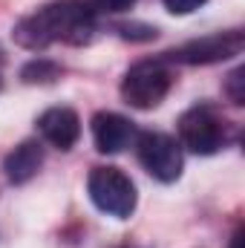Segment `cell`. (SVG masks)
Segmentation results:
<instances>
[{
    "label": "cell",
    "instance_id": "5",
    "mask_svg": "<svg viewBox=\"0 0 245 248\" xmlns=\"http://www.w3.org/2000/svg\"><path fill=\"white\" fill-rule=\"evenodd\" d=\"M138 162L159 182H176L182 176V144L168 133L138 136Z\"/></svg>",
    "mask_w": 245,
    "mask_h": 248
},
{
    "label": "cell",
    "instance_id": "14",
    "mask_svg": "<svg viewBox=\"0 0 245 248\" xmlns=\"http://www.w3.org/2000/svg\"><path fill=\"white\" fill-rule=\"evenodd\" d=\"M231 248H243V228H240V231L231 237Z\"/></svg>",
    "mask_w": 245,
    "mask_h": 248
},
{
    "label": "cell",
    "instance_id": "10",
    "mask_svg": "<svg viewBox=\"0 0 245 248\" xmlns=\"http://www.w3.org/2000/svg\"><path fill=\"white\" fill-rule=\"evenodd\" d=\"M55 72H58V69H55L52 63H46V61H32L26 69H23V78H26V81H35V75H41L38 81H46V78H55Z\"/></svg>",
    "mask_w": 245,
    "mask_h": 248
},
{
    "label": "cell",
    "instance_id": "7",
    "mask_svg": "<svg viewBox=\"0 0 245 248\" xmlns=\"http://www.w3.org/2000/svg\"><path fill=\"white\" fill-rule=\"evenodd\" d=\"M38 130H41V136H44L52 147L69 150V147L78 141V136H81V119H78V113L69 110V107H52V110H46V113L38 119Z\"/></svg>",
    "mask_w": 245,
    "mask_h": 248
},
{
    "label": "cell",
    "instance_id": "8",
    "mask_svg": "<svg viewBox=\"0 0 245 248\" xmlns=\"http://www.w3.org/2000/svg\"><path fill=\"white\" fill-rule=\"evenodd\" d=\"M92 139L101 153H122L136 139V127L119 113H98L92 119Z\"/></svg>",
    "mask_w": 245,
    "mask_h": 248
},
{
    "label": "cell",
    "instance_id": "1",
    "mask_svg": "<svg viewBox=\"0 0 245 248\" xmlns=\"http://www.w3.org/2000/svg\"><path fill=\"white\" fill-rule=\"evenodd\" d=\"M95 32V12L81 0H58L15 26V41L26 49H46L52 44H87Z\"/></svg>",
    "mask_w": 245,
    "mask_h": 248
},
{
    "label": "cell",
    "instance_id": "9",
    "mask_svg": "<svg viewBox=\"0 0 245 248\" xmlns=\"http://www.w3.org/2000/svg\"><path fill=\"white\" fill-rule=\"evenodd\" d=\"M41 165H44V147H41L38 141H23V144H17V147L6 156L3 170H6V179H9V182L23 185V182H29V179L41 170Z\"/></svg>",
    "mask_w": 245,
    "mask_h": 248
},
{
    "label": "cell",
    "instance_id": "11",
    "mask_svg": "<svg viewBox=\"0 0 245 248\" xmlns=\"http://www.w3.org/2000/svg\"><path fill=\"white\" fill-rule=\"evenodd\" d=\"M245 75V69L243 66H240V69H234V72H231V78H228V95H231V101H234V104H243L245 101V90H243V78Z\"/></svg>",
    "mask_w": 245,
    "mask_h": 248
},
{
    "label": "cell",
    "instance_id": "6",
    "mask_svg": "<svg viewBox=\"0 0 245 248\" xmlns=\"http://www.w3.org/2000/svg\"><path fill=\"white\" fill-rule=\"evenodd\" d=\"M245 49V35L240 29L231 32H216L199 41H187L179 49L170 52V58L179 63H216V61H228L234 55H240Z\"/></svg>",
    "mask_w": 245,
    "mask_h": 248
},
{
    "label": "cell",
    "instance_id": "12",
    "mask_svg": "<svg viewBox=\"0 0 245 248\" xmlns=\"http://www.w3.org/2000/svg\"><path fill=\"white\" fill-rule=\"evenodd\" d=\"M208 0H165V6L173 12V15H190V12H196L199 6H205Z\"/></svg>",
    "mask_w": 245,
    "mask_h": 248
},
{
    "label": "cell",
    "instance_id": "2",
    "mask_svg": "<svg viewBox=\"0 0 245 248\" xmlns=\"http://www.w3.org/2000/svg\"><path fill=\"white\" fill-rule=\"evenodd\" d=\"M173 75L162 61H138L127 69L122 81L124 101L136 110H153L170 93Z\"/></svg>",
    "mask_w": 245,
    "mask_h": 248
},
{
    "label": "cell",
    "instance_id": "13",
    "mask_svg": "<svg viewBox=\"0 0 245 248\" xmlns=\"http://www.w3.org/2000/svg\"><path fill=\"white\" fill-rule=\"evenodd\" d=\"M133 3H136V0H92V6H95V9H101V12H110V15L133 9Z\"/></svg>",
    "mask_w": 245,
    "mask_h": 248
},
{
    "label": "cell",
    "instance_id": "3",
    "mask_svg": "<svg viewBox=\"0 0 245 248\" xmlns=\"http://www.w3.org/2000/svg\"><path fill=\"white\" fill-rule=\"evenodd\" d=\"M90 199L98 211H104L107 217H116V219H127L133 211H136V185L133 179L119 170V168H95L90 173Z\"/></svg>",
    "mask_w": 245,
    "mask_h": 248
},
{
    "label": "cell",
    "instance_id": "4",
    "mask_svg": "<svg viewBox=\"0 0 245 248\" xmlns=\"http://www.w3.org/2000/svg\"><path fill=\"white\" fill-rule=\"evenodd\" d=\"M225 122L208 104L190 107L179 119V141L196 156H214L216 150L225 147Z\"/></svg>",
    "mask_w": 245,
    "mask_h": 248
}]
</instances>
